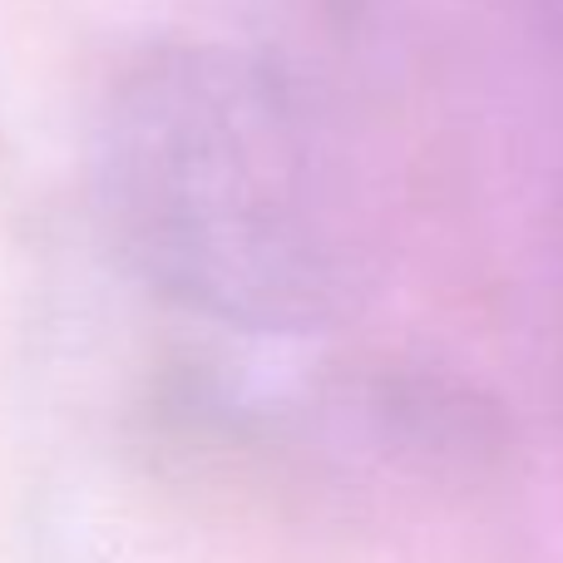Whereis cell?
I'll return each mask as SVG.
<instances>
[{
    "instance_id": "cell-1",
    "label": "cell",
    "mask_w": 563,
    "mask_h": 563,
    "mask_svg": "<svg viewBox=\"0 0 563 563\" xmlns=\"http://www.w3.org/2000/svg\"><path fill=\"white\" fill-rule=\"evenodd\" d=\"M109 247L154 291L247 327L327 317L361 273V188L287 69L218 40L134 55L89 134Z\"/></svg>"
}]
</instances>
